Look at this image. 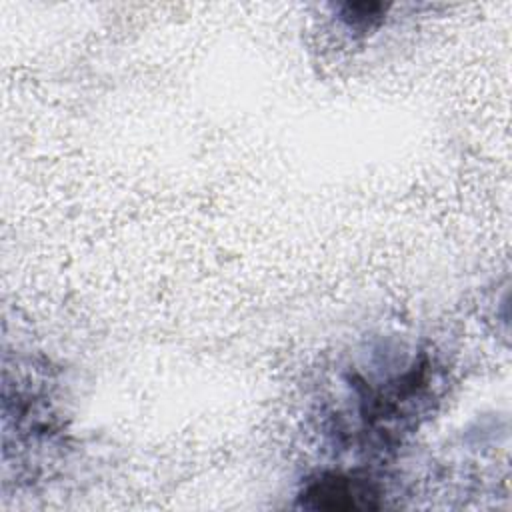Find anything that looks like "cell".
<instances>
[{
    "instance_id": "cell-1",
    "label": "cell",
    "mask_w": 512,
    "mask_h": 512,
    "mask_svg": "<svg viewBox=\"0 0 512 512\" xmlns=\"http://www.w3.org/2000/svg\"><path fill=\"white\" fill-rule=\"evenodd\" d=\"M378 490L368 482L324 474L318 480H310L300 494V506L326 508V510H350V508H374Z\"/></svg>"
}]
</instances>
